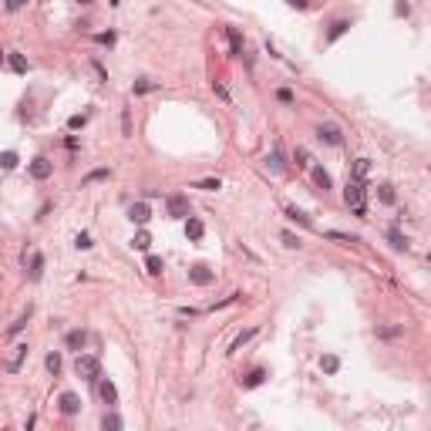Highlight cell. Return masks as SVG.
<instances>
[{
	"label": "cell",
	"mask_w": 431,
	"mask_h": 431,
	"mask_svg": "<svg viewBox=\"0 0 431 431\" xmlns=\"http://www.w3.org/2000/svg\"><path fill=\"white\" fill-rule=\"evenodd\" d=\"M317 138H320V142H327V145H341V142H344V135H341V128H337V125H320L317 128Z\"/></svg>",
	"instance_id": "8992f818"
},
{
	"label": "cell",
	"mask_w": 431,
	"mask_h": 431,
	"mask_svg": "<svg viewBox=\"0 0 431 431\" xmlns=\"http://www.w3.org/2000/svg\"><path fill=\"white\" fill-rule=\"evenodd\" d=\"M122 135H132V115L122 112Z\"/></svg>",
	"instance_id": "ab89813d"
},
{
	"label": "cell",
	"mask_w": 431,
	"mask_h": 431,
	"mask_svg": "<svg viewBox=\"0 0 431 431\" xmlns=\"http://www.w3.org/2000/svg\"><path fill=\"white\" fill-rule=\"evenodd\" d=\"M31 313H34V310L27 306V310H24L21 317H17V320H14V324H11V327H7V337H14V334H21V330L27 327V320H31Z\"/></svg>",
	"instance_id": "7c38bea8"
},
{
	"label": "cell",
	"mask_w": 431,
	"mask_h": 431,
	"mask_svg": "<svg viewBox=\"0 0 431 431\" xmlns=\"http://www.w3.org/2000/svg\"><path fill=\"white\" fill-rule=\"evenodd\" d=\"M84 125H88V115H71V118H68L71 132H78V128H84Z\"/></svg>",
	"instance_id": "1f68e13d"
},
{
	"label": "cell",
	"mask_w": 431,
	"mask_h": 431,
	"mask_svg": "<svg viewBox=\"0 0 431 431\" xmlns=\"http://www.w3.org/2000/svg\"><path fill=\"white\" fill-rule=\"evenodd\" d=\"M24 357H27V344H17L14 354L4 361V371H7V374H17V371H21V364H24Z\"/></svg>",
	"instance_id": "277c9868"
},
{
	"label": "cell",
	"mask_w": 431,
	"mask_h": 431,
	"mask_svg": "<svg viewBox=\"0 0 431 431\" xmlns=\"http://www.w3.org/2000/svg\"><path fill=\"white\" fill-rule=\"evenodd\" d=\"M24 4H27V0H7V11H21Z\"/></svg>",
	"instance_id": "ee69618b"
},
{
	"label": "cell",
	"mask_w": 431,
	"mask_h": 431,
	"mask_svg": "<svg viewBox=\"0 0 431 431\" xmlns=\"http://www.w3.org/2000/svg\"><path fill=\"white\" fill-rule=\"evenodd\" d=\"M0 64H4V51H0Z\"/></svg>",
	"instance_id": "bcb514c9"
},
{
	"label": "cell",
	"mask_w": 431,
	"mask_h": 431,
	"mask_svg": "<svg viewBox=\"0 0 431 431\" xmlns=\"http://www.w3.org/2000/svg\"><path fill=\"white\" fill-rule=\"evenodd\" d=\"M98 391H101V401H104V404H115V401H118V387H115L112 381H101V387H98Z\"/></svg>",
	"instance_id": "5bb4252c"
},
{
	"label": "cell",
	"mask_w": 431,
	"mask_h": 431,
	"mask_svg": "<svg viewBox=\"0 0 431 431\" xmlns=\"http://www.w3.org/2000/svg\"><path fill=\"white\" fill-rule=\"evenodd\" d=\"M387 239H391V246H394V250H408V246H411L408 236H401L397 229H391V233H387Z\"/></svg>",
	"instance_id": "ffe728a7"
},
{
	"label": "cell",
	"mask_w": 431,
	"mask_h": 431,
	"mask_svg": "<svg viewBox=\"0 0 431 431\" xmlns=\"http://www.w3.org/2000/svg\"><path fill=\"white\" fill-rule=\"evenodd\" d=\"M296 165H300V169L310 165V152H306V148H296Z\"/></svg>",
	"instance_id": "8d00e7d4"
},
{
	"label": "cell",
	"mask_w": 431,
	"mask_h": 431,
	"mask_svg": "<svg viewBox=\"0 0 431 431\" xmlns=\"http://www.w3.org/2000/svg\"><path fill=\"white\" fill-rule=\"evenodd\" d=\"M11 68L17 71V74H27V57L24 54H11Z\"/></svg>",
	"instance_id": "83f0119b"
},
{
	"label": "cell",
	"mask_w": 431,
	"mask_h": 431,
	"mask_svg": "<svg viewBox=\"0 0 431 431\" xmlns=\"http://www.w3.org/2000/svg\"><path fill=\"white\" fill-rule=\"evenodd\" d=\"M310 179H313V185H317V189H324V192H327L330 185H334V182H330V175L320 169V165H313V169H310Z\"/></svg>",
	"instance_id": "8fae6325"
},
{
	"label": "cell",
	"mask_w": 431,
	"mask_h": 431,
	"mask_svg": "<svg viewBox=\"0 0 431 431\" xmlns=\"http://www.w3.org/2000/svg\"><path fill=\"white\" fill-rule=\"evenodd\" d=\"M276 98H280L283 104H293V91H290V88H280V91H276Z\"/></svg>",
	"instance_id": "f35d334b"
},
{
	"label": "cell",
	"mask_w": 431,
	"mask_h": 431,
	"mask_svg": "<svg viewBox=\"0 0 431 431\" xmlns=\"http://www.w3.org/2000/svg\"><path fill=\"white\" fill-rule=\"evenodd\" d=\"M145 270L152 273V276H159V273L165 270V266H162V256H148V260H145Z\"/></svg>",
	"instance_id": "4316f807"
},
{
	"label": "cell",
	"mask_w": 431,
	"mask_h": 431,
	"mask_svg": "<svg viewBox=\"0 0 431 431\" xmlns=\"http://www.w3.org/2000/svg\"><path fill=\"white\" fill-rule=\"evenodd\" d=\"M253 337H256V330H243V334H239V337H236V344H233V347H229V354H236V351H243V344H246V341H253Z\"/></svg>",
	"instance_id": "d4e9b609"
},
{
	"label": "cell",
	"mask_w": 431,
	"mask_h": 431,
	"mask_svg": "<svg viewBox=\"0 0 431 431\" xmlns=\"http://www.w3.org/2000/svg\"><path fill=\"white\" fill-rule=\"evenodd\" d=\"M320 367H324L327 374H337V371H341V357H334V354H327V357H320Z\"/></svg>",
	"instance_id": "e0dca14e"
},
{
	"label": "cell",
	"mask_w": 431,
	"mask_h": 431,
	"mask_svg": "<svg viewBox=\"0 0 431 431\" xmlns=\"http://www.w3.org/2000/svg\"><path fill=\"white\" fill-rule=\"evenodd\" d=\"M263 377H266V371H263V367H256V371H253V374L243 381V387H260V384H263Z\"/></svg>",
	"instance_id": "cb8c5ba5"
},
{
	"label": "cell",
	"mask_w": 431,
	"mask_h": 431,
	"mask_svg": "<svg viewBox=\"0 0 431 431\" xmlns=\"http://www.w3.org/2000/svg\"><path fill=\"white\" fill-rule=\"evenodd\" d=\"M47 371H51V374H61V354H47Z\"/></svg>",
	"instance_id": "d6a6232c"
},
{
	"label": "cell",
	"mask_w": 431,
	"mask_h": 431,
	"mask_svg": "<svg viewBox=\"0 0 431 431\" xmlns=\"http://www.w3.org/2000/svg\"><path fill=\"white\" fill-rule=\"evenodd\" d=\"M377 199H381L384 205H391V202H394V185H387V182H384V185H377Z\"/></svg>",
	"instance_id": "44dd1931"
},
{
	"label": "cell",
	"mask_w": 431,
	"mask_h": 431,
	"mask_svg": "<svg viewBox=\"0 0 431 431\" xmlns=\"http://www.w3.org/2000/svg\"><path fill=\"white\" fill-rule=\"evenodd\" d=\"M74 246H78V250H91V236H88V233H78Z\"/></svg>",
	"instance_id": "74e56055"
},
{
	"label": "cell",
	"mask_w": 431,
	"mask_h": 431,
	"mask_svg": "<svg viewBox=\"0 0 431 431\" xmlns=\"http://www.w3.org/2000/svg\"><path fill=\"white\" fill-rule=\"evenodd\" d=\"M17 152H0V169L4 172H11V169H17Z\"/></svg>",
	"instance_id": "ac0fdd59"
},
{
	"label": "cell",
	"mask_w": 431,
	"mask_h": 431,
	"mask_svg": "<svg viewBox=\"0 0 431 431\" xmlns=\"http://www.w3.org/2000/svg\"><path fill=\"white\" fill-rule=\"evenodd\" d=\"M202 233H205V226L199 223V219H185V236L192 239V243L195 239H202Z\"/></svg>",
	"instance_id": "4fadbf2b"
},
{
	"label": "cell",
	"mask_w": 431,
	"mask_h": 431,
	"mask_svg": "<svg viewBox=\"0 0 431 431\" xmlns=\"http://www.w3.org/2000/svg\"><path fill=\"white\" fill-rule=\"evenodd\" d=\"M135 91L138 94H148V91H155V84L152 81H135Z\"/></svg>",
	"instance_id": "60d3db41"
},
{
	"label": "cell",
	"mask_w": 431,
	"mask_h": 431,
	"mask_svg": "<svg viewBox=\"0 0 431 431\" xmlns=\"http://www.w3.org/2000/svg\"><path fill=\"white\" fill-rule=\"evenodd\" d=\"M64 344H68V351H81V347L88 344V334H84V330H71L68 337H64Z\"/></svg>",
	"instance_id": "30bf717a"
},
{
	"label": "cell",
	"mask_w": 431,
	"mask_h": 431,
	"mask_svg": "<svg viewBox=\"0 0 431 431\" xmlns=\"http://www.w3.org/2000/svg\"><path fill=\"white\" fill-rule=\"evenodd\" d=\"M266 169H270V172H283V169H286V165H283V155H280L276 148L266 155Z\"/></svg>",
	"instance_id": "2e32d148"
},
{
	"label": "cell",
	"mask_w": 431,
	"mask_h": 431,
	"mask_svg": "<svg viewBox=\"0 0 431 431\" xmlns=\"http://www.w3.org/2000/svg\"><path fill=\"white\" fill-rule=\"evenodd\" d=\"M371 172V159H357V165H354V179H364Z\"/></svg>",
	"instance_id": "4dcf8cb0"
},
{
	"label": "cell",
	"mask_w": 431,
	"mask_h": 431,
	"mask_svg": "<svg viewBox=\"0 0 431 431\" xmlns=\"http://www.w3.org/2000/svg\"><path fill=\"white\" fill-rule=\"evenodd\" d=\"M74 374H78L81 381H98V377H101V361H98L94 354H78Z\"/></svg>",
	"instance_id": "7a4b0ae2"
},
{
	"label": "cell",
	"mask_w": 431,
	"mask_h": 431,
	"mask_svg": "<svg viewBox=\"0 0 431 431\" xmlns=\"http://www.w3.org/2000/svg\"><path fill=\"white\" fill-rule=\"evenodd\" d=\"M344 199L357 216H367V189H364V179H351L347 189H344Z\"/></svg>",
	"instance_id": "6da1fadb"
},
{
	"label": "cell",
	"mask_w": 431,
	"mask_h": 431,
	"mask_svg": "<svg viewBox=\"0 0 431 431\" xmlns=\"http://www.w3.org/2000/svg\"><path fill=\"white\" fill-rule=\"evenodd\" d=\"M27 172H31V179L44 182L47 175L54 172V165H51V162H47V159H34V162H31V169H27Z\"/></svg>",
	"instance_id": "52a82bcc"
},
{
	"label": "cell",
	"mask_w": 431,
	"mask_h": 431,
	"mask_svg": "<svg viewBox=\"0 0 431 431\" xmlns=\"http://www.w3.org/2000/svg\"><path fill=\"white\" fill-rule=\"evenodd\" d=\"M165 209H169L172 219H189V199H185V195H179V192L165 199Z\"/></svg>",
	"instance_id": "3957f363"
},
{
	"label": "cell",
	"mask_w": 431,
	"mask_h": 431,
	"mask_svg": "<svg viewBox=\"0 0 431 431\" xmlns=\"http://www.w3.org/2000/svg\"><path fill=\"white\" fill-rule=\"evenodd\" d=\"M286 216H290L293 223H300V226H310V216H303L300 209H296V205H286Z\"/></svg>",
	"instance_id": "484cf974"
},
{
	"label": "cell",
	"mask_w": 431,
	"mask_h": 431,
	"mask_svg": "<svg viewBox=\"0 0 431 431\" xmlns=\"http://www.w3.org/2000/svg\"><path fill=\"white\" fill-rule=\"evenodd\" d=\"M61 411H64V414H78L81 411V397L71 394V391H64V394H61Z\"/></svg>",
	"instance_id": "9c48e42d"
},
{
	"label": "cell",
	"mask_w": 431,
	"mask_h": 431,
	"mask_svg": "<svg viewBox=\"0 0 431 431\" xmlns=\"http://www.w3.org/2000/svg\"><path fill=\"white\" fill-rule=\"evenodd\" d=\"M132 246H135V250H142V253H145L148 246H152V236H148L145 229H142V233H135V239H132Z\"/></svg>",
	"instance_id": "7402d4cb"
},
{
	"label": "cell",
	"mask_w": 431,
	"mask_h": 431,
	"mask_svg": "<svg viewBox=\"0 0 431 431\" xmlns=\"http://www.w3.org/2000/svg\"><path fill=\"white\" fill-rule=\"evenodd\" d=\"M347 27H351V24H347V21H337V24H334V27H330V37H327V41H337V37H341L344 31H347Z\"/></svg>",
	"instance_id": "836d02e7"
},
{
	"label": "cell",
	"mask_w": 431,
	"mask_h": 431,
	"mask_svg": "<svg viewBox=\"0 0 431 431\" xmlns=\"http://www.w3.org/2000/svg\"><path fill=\"white\" fill-rule=\"evenodd\" d=\"M108 175H112V172H108V169H94V172H88V175H84V179H81V185H94V182H101V179H108Z\"/></svg>",
	"instance_id": "d6986e66"
},
{
	"label": "cell",
	"mask_w": 431,
	"mask_h": 431,
	"mask_svg": "<svg viewBox=\"0 0 431 431\" xmlns=\"http://www.w3.org/2000/svg\"><path fill=\"white\" fill-rule=\"evenodd\" d=\"M280 239H283V246H290V250H300V236H293V233H280Z\"/></svg>",
	"instance_id": "e575fe53"
},
{
	"label": "cell",
	"mask_w": 431,
	"mask_h": 431,
	"mask_svg": "<svg viewBox=\"0 0 431 431\" xmlns=\"http://www.w3.org/2000/svg\"><path fill=\"white\" fill-rule=\"evenodd\" d=\"M226 37H229V47H233V54L243 57V37H239V31H236V27H229Z\"/></svg>",
	"instance_id": "9a60e30c"
},
{
	"label": "cell",
	"mask_w": 431,
	"mask_h": 431,
	"mask_svg": "<svg viewBox=\"0 0 431 431\" xmlns=\"http://www.w3.org/2000/svg\"><path fill=\"white\" fill-rule=\"evenodd\" d=\"M195 189H202V192H216V189H223V182H219V179H202V182H195Z\"/></svg>",
	"instance_id": "f546056e"
},
{
	"label": "cell",
	"mask_w": 431,
	"mask_h": 431,
	"mask_svg": "<svg viewBox=\"0 0 431 431\" xmlns=\"http://www.w3.org/2000/svg\"><path fill=\"white\" fill-rule=\"evenodd\" d=\"M78 4H91V0H78Z\"/></svg>",
	"instance_id": "7dc6e473"
},
{
	"label": "cell",
	"mask_w": 431,
	"mask_h": 431,
	"mask_svg": "<svg viewBox=\"0 0 431 431\" xmlns=\"http://www.w3.org/2000/svg\"><path fill=\"white\" fill-rule=\"evenodd\" d=\"M286 4H293V7H303V0H286Z\"/></svg>",
	"instance_id": "f6af8a7d"
},
{
	"label": "cell",
	"mask_w": 431,
	"mask_h": 431,
	"mask_svg": "<svg viewBox=\"0 0 431 431\" xmlns=\"http://www.w3.org/2000/svg\"><path fill=\"white\" fill-rule=\"evenodd\" d=\"M41 273H44V256H41V253H34V256H31V276H34V280H41Z\"/></svg>",
	"instance_id": "603a6c76"
},
{
	"label": "cell",
	"mask_w": 431,
	"mask_h": 431,
	"mask_svg": "<svg viewBox=\"0 0 431 431\" xmlns=\"http://www.w3.org/2000/svg\"><path fill=\"white\" fill-rule=\"evenodd\" d=\"M327 236H330V239H341V243H347V246H351V243H357V236H347V233H337V229H330Z\"/></svg>",
	"instance_id": "d590c367"
},
{
	"label": "cell",
	"mask_w": 431,
	"mask_h": 431,
	"mask_svg": "<svg viewBox=\"0 0 431 431\" xmlns=\"http://www.w3.org/2000/svg\"><path fill=\"white\" fill-rule=\"evenodd\" d=\"M189 280H192L195 286H209L216 280V273L209 270V266H202V263H199V266H192V270H189Z\"/></svg>",
	"instance_id": "5b68a950"
},
{
	"label": "cell",
	"mask_w": 431,
	"mask_h": 431,
	"mask_svg": "<svg viewBox=\"0 0 431 431\" xmlns=\"http://www.w3.org/2000/svg\"><path fill=\"white\" fill-rule=\"evenodd\" d=\"M101 428H104V431H118V428H122V418H118V414H104V418H101Z\"/></svg>",
	"instance_id": "f1b7e54d"
},
{
	"label": "cell",
	"mask_w": 431,
	"mask_h": 431,
	"mask_svg": "<svg viewBox=\"0 0 431 431\" xmlns=\"http://www.w3.org/2000/svg\"><path fill=\"white\" fill-rule=\"evenodd\" d=\"M212 91H216V94H219V98H223V101H229V91L223 88V84H212Z\"/></svg>",
	"instance_id": "7bdbcfd3"
},
{
	"label": "cell",
	"mask_w": 431,
	"mask_h": 431,
	"mask_svg": "<svg viewBox=\"0 0 431 431\" xmlns=\"http://www.w3.org/2000/svg\"><path fill=\"white\" fill-rule=\"evenodd\" d=\"M128 216H132V223H138V226H145L148 219H152V209H148L145 202H135L132 209H128Z\"/></svg>",
	"instance_id": "ba28073f"
},
{
	"label": "cell",
	"mask_w": 431,
	"mask_h": 431,
	"mask_svg": "<svg viewBox=\"0 0 431 431\" xmlns=\"http://www.w3.org/2000/svg\"><path fill=\"white\" fill-rule=\"evenodd\" d=\"M94 41H98V44H108V47H112V44H115V34H112V31H108V34H98V37H94Z\"/></svg>",
	"instance_id": "b9f144b4"
}]
</instances>
